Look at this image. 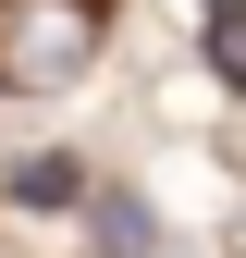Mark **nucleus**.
Segmentation results:
<instances>
[{
    "mask_svg": "<svg viewBox=\"0 0 246 258\" xmlns=\"http://www.w3.org/2000/svg\"><path fill=\"white\" fill-rule=\"evenodd\" d=\"M13 197L25 209H74V160H13Z\"/></svg>",
    "mask_w": 246,
    "mask_h": 258,
    "instance_id": "4",
    "label": "nucleus"
},
{
    "mask_svg": "<svg viewBox=\"0 0 246 258\" xmlns=\"http://www.w3.org/2000/svg\"><path fill=\"white\" fill-rule=\"evenodd\" d=\"M99 246H111V258H148V246H160V221H148L136 197H99Z\"/></svg>",
    "mask_w": 246,
    "mask_h": 258,
    "instance_id": "3",
    "label": "nucleus"
},
{
    "mask_svg": "<svg viewBox=\"0 0 246 258\" xmlns=\"http://www.w3.org/2000/svg\"><path fill=\"white\" fill-rule=\"evenodd\" d=\"M86 49H99V13L86 0H13L0 13V86H74Z\"/></svg>",
    "mask_w": 246,
    "mask_h": 258,
    "instance_id": "1",
    "label": "nucleus"
},
{
    "mask_svg": "<svg viewBox=\"0 0 246 258\" xmlns=\"http://www.w3.org/2000/svg\"><path fill=\"white\" fill-rule=\"evenodd\" d=\"M209 74L246 86V0H209Z\"/></svg>",
    "mask_w": 246,
    "mask_h": 258,
    "instance_id": "2",
    "label": "nucleus"
}]
</instances>
